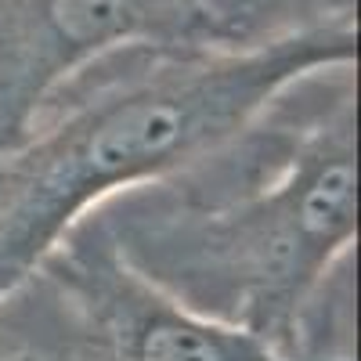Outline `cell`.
<instances>
[{
  "label": "cell",
  "mask_w": 361,
  "mask_h": 361,
  "mask_svg": "<svg viewBox=\"0 0 361 361\" xmlns=\"http://www.w3.org/2000/svg\"><path fill=\"white\" fill-rule=\"evenodd\" d=\"M90 217L119 257L180 304L289 357L325 361L322 304L354 300V69L286 87L217 152Z\"/></svg>",
  "instance_id": "cell-1"
},
{
  "label": "cell",
  "mask_w": 361,
  "mask_h": 361,
  "mask_svg": "<svg viewBox=\"0 0 361 361\" xmlns=\"http://www.w3.org/2000/svg\"><path fill=\"white\" fill-rule=\"evenodd\" d=\"M357 66V25L257 47L137 44L80 69L0 152V304L90 214L185 173L286 87Z\"/></svg>",
  "instance_id": "cell-2"
},
{
  "label": "cell",
  "mask_w": 361,
  "mask_h": 361,
  "mask_svg": "<svg viewBox=\"0 0 361 361\" xmlns=\"http://www.w3.org/2000/svg\"><path fill=\"white\" fill-rule=\"evenodd\" d=\"M0 350L25 361H300L148 282L98 217L80 221L0 304Z\"/></svg>",
  "instance_id": "cell-3"
},
{
  "label": "cell",
  "mask_w": 361,
  "mask_h": 361,
  "mask_svg": "<svg viewBox=\"0 0 361 361\" xmlns=\"http://www.w3.org/2000/svg\"><path fill=\"white\" fill-rule=\"evenodd\" d=\"M137 44L221 47L209 0H0V152L66 80Z\"/></svg>",
  "instance_id": "cell-4"
},
{
  "label": "cell",
  "mask_w": 361,
  "mask_h": 361,
  "mask_svg": "<svg viewBox=\"0 0 361 361\" xmlns=\"http://www.w3.org/2000/svg\"><path fill=\"white\" fill-rule=\"evenodd\" d=\"M221 47H257L307 29L357 25V0H209Z\"/></svg>",
  "instance_id": "cell-5"
},
{
  "label": "cell",
  "mask_w": 361,
  "mask_h": 361,
  "mask_svg": "<svg viewBox=\"0 0 361 361\" xmlns=\"http://www.w3.org/2000/svg\"><path fill=\"white\" fill-rule=\"evenodd\" d=\"M0 361H25V357H18V354H8V350H0Z\"/></svg>",
  "instance_id": "cell-6"
}]
</instances>
